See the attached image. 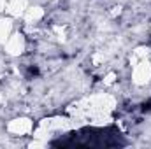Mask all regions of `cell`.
<instances>
[{
  "instance_id": "cell-4",
  "label": "cell",
  "mask_w": 151,
  "mask_h": 149,
  "mask_svg": "<svg viewBox=\"0 0 151 149\" xmlns=\"http://www.w3.org/2000/svg\"><path fill=\"white\" fill-rule=\"evenodd\" d=\"M12 34V23H11V18H4L0 19V44H5V40L9 39V35Z\"/></svg>"
},
{
  "instance_id": "cell-3",
  "label": "cell",
  "mask_w": 151,
  "mask_h": 149,
  "mask_svg": "<svg viewBox=\"0 0 151 149\" xmlns=\"http://www.w3.org/2000/svg\"><path fill=\"white\" fill-rule=\"evenodd\" d=\"M28 9V0H7L5 2V12L11 16V18H18L25 14V11Z\"/></svg>"
},
{
  "instance_id": "cell-2",
  "label": "cell",
  "mask_w": 151,
  "mask_h": 149,
  "mask_svg": "<svg viewBox=\"0 0 151 149\" xmlns=\"http://www.w3.org/2000/svg\"><path fill=\"white\" fill-rule=\"evenodd\" d=\"M7 132L14 137H25L34 132V121L30 117H16V119L9 121Z\"/></svg>"
},
{
  "instance_id": "cell-1",
  "label": "cell",
  "mask_w": 151,
  "mask_h": 149,
  "mask_svg": "<svg viewBox=\"0 0 151 149\" xmlns=\"http://www.w3.org/2000/svg\"><path fill=\"white\" fill-rule=\"evenodd\" d=\"M4 49H5V53L9 56H21L25 53V49H27V37H25V34L19 32V30L12 32L9 35V39L5 40Z\"/></svg>"
}]
</instances>
